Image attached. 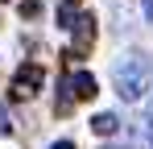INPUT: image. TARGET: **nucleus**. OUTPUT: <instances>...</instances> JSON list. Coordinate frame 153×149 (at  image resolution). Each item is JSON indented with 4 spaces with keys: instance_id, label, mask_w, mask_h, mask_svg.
I'll return each instance as SVG.
<instances>
[{
    "instance_id": "423d86ee",
    "label": "nucleus",
    "mask_w": 153,
    "mask_h": 149,
    "mask_svg": "<svg viewBox=\"0 0 153 149\" xmlns=\"http://www.w3.org/2000/svg\"><path fill=\"white\" fill-rule=\"evenodd\" d=\"M50 149H75V141H54Z\"/></svg>"
},
{
    "instance_id": "f03ea898",
    "label": "nucleus",
    "mask_w": 153,
    "mask_h": 149,
    "mask_svg": "<svg viewBox=\"0 0 153 149\" xmlns=\"http://www.w3.org/2000/svg\"><path fill=\"white\" fill-rule=\"evenodd\" d=\"M42 79H46L42 66H37V62H25L21 71L13 74V99H33L42 91Z\"/></svg>"
},
{
    "instance_id": "0eeeda50",
    "label": "nucleus",
    "mask_w": 153,
    "mask_h": 149,
    "mask_svg": "<svg viewBox=\"0 0 153 149\" xmlns=\"http://www.w3.org/2000/svg\"><path fill=\"white\" fill-rule=\"evenodd\" d=\"M145 17H149V21H153V0H145Z\"/></svg>"
},
{
    "instance_id": "20e7f679",
    "label": "nucleus",
    "mask_w": 153,
    "mask_h": 149,
    "mask_svg": "<svg viewBox=\"0 0 153 149\" xmlns=\"http://www.w3.org/2000/svg\"><path fill=\"white\" fill-rule=\"evenodd\" d=\"M91 128H95L100 137H112V133H116V116H112V112H100V116L91 120Z\"/></svg>"
},
{
    "instance_id": "7ed1b4c3",
    "label": "nucleus",
    "mask_w": 153,
    "mask_h": 149,
    "mask_svg": "<svg viewBox=\"0 0 153 149\" xmlns=\"http://www.w3.org/2000/svg\"><path fill=\"white\" fill-rule=\"evenodd\" d=\"M66 95H75V99H95V74H87V71H79L66 79Z\"/></svg>"
},
{
    "instance_id": "f257e3e1",
    "label": "nucleus",
    "mask_w": 153,
    "mask_h": 149,
    "mask_svg": "<svg viewBox=\"0 0 153 149\" xmlns=\"http://www.w3.org/2000/svg\"><path fill=\"white\" fill-rule=\"evenodd\" d=\"M112 79H116V95L120 99H141L149 91V83H153V62L145 54H124L116 62Z\"/></svg>"
},
{
    "instance_id": "39448f33",
    "label": "nucleus",
    "mask_w": 153,
    "mask_h": 149,
    "mask_svg": "<svg viewBox=\"0 0 153 149\" xmlns=\"http://www.w3.org/2000/svg\"><path fill=\"white\" fill-rule=\"evenodd\" d=\"M75 8H79L75 0H66V4L58 8V21H62V25H71V17H75Z\"/></svg>"
}]
</instances>
